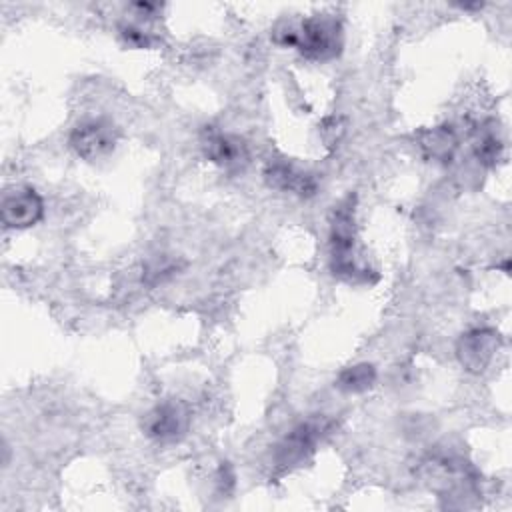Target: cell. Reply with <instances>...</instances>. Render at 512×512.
<instances>
[{"label": "cell", "instance_id": "1", "mask_svg": "<svg viewBox=\"0 0 512 512\" xmlns=\"http://www.w3.org/2000/svg\"><path fill=\"white\" fill-rule=\"evenodd\" d=\"M274 38L282 46L296 48L308 60L324 62L336 58L342 50V24L330 14H314L298 26H278Z\"/></svg>", "mask_w": 512, "mask_h": 512}, {"label": "cell", "instance_id": "2", "mask_svg": "<svg viewBox=\"0 0 512 512\" xmlns=\"http://www.w3.org/2000/svg\"><path fill=\"white\" fill-rule=\"evenodd\" d=\"M356 224H354V196L344 198L332 214L330 224V268L334 276L346 282H372L370 270L356 256Z\"/></svg>", "mask_w": 512, "mask_h": 512}, {"label": "cell", "instance_id": "3", "mask_svg": "<svg viewBox=\"0 0 512 512\" xmlns=\"http://www.w3.org/2000/svg\"><path fill=\"white\" fill-rule=\"evenodd\" d=\"M190 428V410L180 400L156 404L142 418V430L148 438L160 444H172L186 436Z\"/></svg>", "mask_w": 512, "mask_h": 512}, {"label": "cell", "instance_id": "4", "mask_svg": "<svg viewBox=\"0 0 512 512\" xmlns=\"http://www.w3.org/2000/svg\"><path fill=\"white\" fill-rule=\"evenodd\" d=\"M118 134L112 122L104 118H88L78 122L70 132L72 150L88 162L104 160L112 154Z\"/></svg>", "mask_w": 512, "mask_h": 512}, {"label": "cell", "instance_id": "5", "mask_svg": "<svg viewBox=\"0 0 512 512\" xmlns=\"http://www.w3.org/2000/svg\"><path fill=\"white\" fill-rule=\"evenodd\" d=\"M330 430V420L326 418H312L306 422H300L292 432L278 444L274 460L282 468H290L306 460L312 452L318 440Z\"/></svg>", "mask_w": 512, "mask_h": 512}, {"label": "cell", "instance_id": "6", "mask_svg": "<svg viewBox=\"0 0 512 512\" xmlns=\"http://www.w3.org/2000/svg\"><path fill=\"white\" fill-rule=\"evenodd\" d=\"M44 216L42 196L28 186H14L4 192L0 204V220L6 228L24 230L38 224Z\"/></svg>", "mask_w": 512, "mask_h": 512}, {"label": "cell", "instance_id": "7", "mask_svg": "<svg viewBox=\"0 0 512 512\" xmlns=\"http://www.w3.org/2000/svg\"><path fill=\"white\" fill-rule=\"evenodd\" d=\"M500 348V334L492 328H472L456 342V356L464 370L480 374L488 368Z\"/></svg>", "mask_w": 512, "mask_h": 512}, {"label": "cell", "instance_id": "8", "mask_svg": "<svg viewBox=\"0 0 512 512\" xmlns=\"http://www.w3.org/2000/svg\"><path fill=\"white\" fill-rule=\"evenodd\" d=\"M202 148L210 162H214L226 170L242 168L248 160L246 144L238 136L224 134V132H218L212 128L204 130Z\"/></svg>", "mask_w": 512, "mask_h": 512}, {"label": "cell", "instance_id": "9", "mask_svg": "<svg viewBox=\"0 0 512 512\" xmlns=\"http://www.w3.org/2000/svg\"><path fill=\"white\" fill-rule=\"evenodd\" d=\"M264 180L270 188L280 192H290L300 198H308L316 194V180L308 174L298 170L286 160H270L264 168Z\"/></svg>", "mask_w": 512, "mask_h": 512}, {"label": "cell", "instance_id": "10", "mask_svg": "<svg viewBox=\"0 0 512 512\" xmlns=\"http://www.w3.org/2000/svg\"><path fill=\"white\" fill-rule=\"evenodd\" d=\"M418 146L426 158L436 162H450L458 148V138L452 126H434L418 134Z\"/></svg>", "mask_w": 512, "mask_h": 512}, {"label": "cell", "instance_id": "11", "mask_svg": "<svg viewBox=\"0 0 512 512\" xmlns=\"http://www.w3.org/2000/svg\"><path fill=\"white\" fill-rule=\"evenodd\" d=\"M374 382H376V368L366 362L344 368L336 378V386L342 392H350V394L364 392V390L372 388Z\"/></svg>", "mask_w": 512, "mask_h": 512}, {"label": "cell", "instance_id": "12", "mask_svg": "<svg viewBox=\"0 0 512 512\" xmlns=\"http://www.w3.org/2000/svg\"><path fill=\"white\" fill-rule=\"evenodd\" d=\"M474 154L484 166H494L502 158V140L494 128H480L474 140Z\"/></svg>", "mask_w": 512, "mask_h": 512}, {"label": "cell", "instance_id": "13", "mask_svg": "<svg viewBox=\"0 0 512 512\" xmlns=\"http://www.w3.org/2000/svg\"><path fill=\"white\" fill-rule=\"evenodd\" d=\"M118 30H120L122 40H124L128 46H132V48H150L152 42H154L152 34H150L146 28H142L140 24L126 22V24H122Z\"/></svg>", "mask_w": 512, "mask_h": 512}, {"label": "cell", "instance_id": "14", "mask_svg": "<svg viewBox=\"0 0 512 512\" xmlns=\"http://www.w3.org/2000/svg\"><path fill=\"white\" fill-rule=\"evenodd\" d=\"M216 482L220 486V492L228 494L232 488H234V472L230 468L228 462H222L220 468H218V474H216Z\"/></svg>", "mask_w": 512, "mask_h": 512}]
</instances>
